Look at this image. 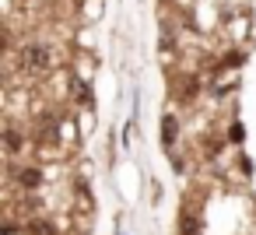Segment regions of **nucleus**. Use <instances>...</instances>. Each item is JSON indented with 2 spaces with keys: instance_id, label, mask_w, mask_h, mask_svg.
<instances>
[{
  "instance_id": "nucleus-1",
  "label": "nucleus",
  "mask_w": 256,
  "mask_h": 235,
  "mask_svg": "<svg viewBox=\"0 0 256 235\" xmlns=\"http://www.w3.org/2000/svg\"><path fill=\"white\" fill-rule=\"evenodd\" d=\"M18 64H22V70H25V74L42 78V74H50V70H53L56 53H53V46H50V42H42V39H25V42H22V50H18Z\"/></svg>"
},
{
  "instance_id": "nucleus-2",
  "label": "nucleus",
  "mask_w": 256,
  "mask_h": 235,
  "mask_svg": "<svg viewBox=\"0 0 256 235\" xmlns=\"http://www.w3.org/2000/svg\"><path fill=\"white\" fill-rule=\"evenodd\" d=\"M14 179H18V186H22L25 193H36V190L42 186V172H39L36 165H25V168H18V176H14Z\"/></svg>"
},
{
  "instance_id": "nucleus-3",
  "label": "nucleus",
  "mask_w": 256,
  "mask_h": 235,
  "mask_svg": "<svg viewBox=\"0 0 256 235\" xmlns=\"http://www.w3.org/2000/svg\"><path fill=\"white\" fill-rule=\"evenodd\" d=\"M176 137H179V123H176L172 116H165V123H162V140H165V144H172Z\"/></svg>"
},
{
  "instance_id": "nucleus-4",
  "label": "nucleus",
  "mask_w": 256,
  "mask_h": 235,
  "mask_svg": "<svg viewBox=\"0 0 256 235\" xmlns=\"http://www.w3.org/2000/svg\"><path fill=\"white\" fill-rule=\"evenodd\" d=\"M4 140H8V151H11V154H18V151H22V137H18V130H14V126H8Z\"/></svg>"
},
{
  "instance_id": "nucleus-5",
  "label": "nucleus",
  "mask_w": 256,
  "mask_h": 235,
  "mask_svg": "<svg viewBox=\"0 0 256 235\" xmlns=\"http://www.w3.org/2000/svg\"><path fill=\"white\" fill-rule=\"evenodd\" d=\"M74 95H78V102H81V106H92V88H88V84H78V92H74Z\"/></svg>"
}]
</instances>
